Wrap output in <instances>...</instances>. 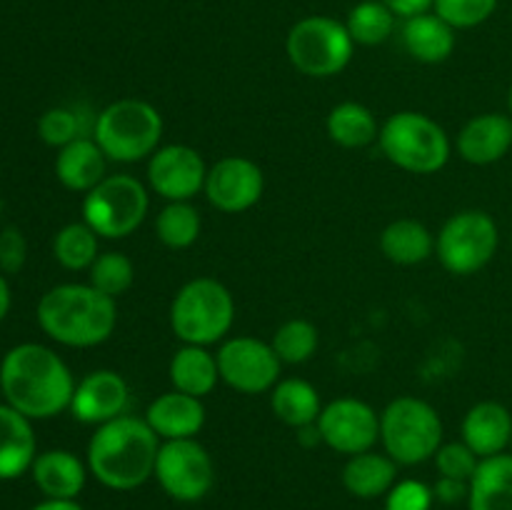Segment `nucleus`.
I'll list each match as a JSON object with an SVG mask.
<instances>
[{
  "mask_svg": "<svg viewBox=\"0 0 512 510\" xmlns=\"http://www.w3.org/2000/svg\"><path fill=\"white\" fill-rule=\"evenodd\" d=\"M395 23H398V15L383 0H363L348 13L345 28L355 45L373 48V45H383L395 33Z\"/></svg>",
  "mask_w": 512,
  "mask_h": 510,
  "instance_id": "obj_30",
  "label": "nucleus"
},
{
  "mask_svg": "<svg viewBox=\"0 0 512 510\" xmlns=\"http://www.w3.org/2000/svg\"><path fill=\"white\" fill-rule=\"evenodd\" d=\"M200 228H203V220L190 200L165 203V208L155 218V235L170 250L190 248L200 238Z\"/></svg>",
  "mask_w": 512,
  "mask_h": 510,
  "instance_id": "obj_31",
  "label": "nucleus"
},
{
  "mask_svg": "<svg viewBox=\"0 0 512 510\" xmlns=\"http://www.w3.org/2000/svg\"><path fill=\"white\" fill-rule=\"evenodd\" d=\"M500 0H435L433 13L455 30H470L493 18Z\"/></svg>",
  "mask_w": 512,
  "mask_h": 510,
  "instance_id": "obj_35",
  "label": "nucleus"
},
{
  "mask_svg": "<svg viewBox=\"0 0 512 510\" xmlns=\"http://www.w3.org/2000/svg\"><path fill=\"white\" fill-rule=\"evenodd\" d=\"M25 258H28L25 235L20 233L15 225H8V228L0 233V270H3L5 275L20 273L25 265Z\"/></svg>",
  "mask_w": 512,
  "mask_h": 510,
  "instance_id": "obj_39",
  "label": "nucleus"
},
{
  "mask_svg": "<svg viewBox=\"0 0 512 510\" xmlns=\"http://www.w3.org/2000/svg\"><path fill=\"white\" fill-rule=\"evenodd\" d=\"M215 358H218L220 380L245 395L270 393L283 370L273 345L253 338V335L225 338Z\"/></svg>",
  "mask_w": 512,
  "mask_h": 510,
  "instance_id": "obj_12",
  "label": "nucleus"
},
{
  "mask_svg": "<svg viewBox=\"0 0 512 510\" xmlns=\"http://www.w3.org/2000/svg\"><path fill=\"white\" fill-rule=\"evenodd\" d=\"M30 510H83V505L78 500H55V498H45L43 503L33 505Z\"/></svg>",
  "mask_w": 512,
  "mask_h": 510,
  "instance_id": "obj_42",
  "label": "nucleus"
},
{
  "mask_svg": "<svg viewBox=\"0 0 512 510\" xmlns=\"http://www.w3.org/2000/svg\"><path fill=\"white\" fill-rule=\"evenodd\" d=\"M380 443L398 465L433 460L443 445V420L423 398L400 395L380 413Z\"/></svg>",
  "mask_w": 512,
  "mask_h": 510,
  "instance_id": "obj_7",
  "label": "nucleus"
},
{
  "mask_svg": "<svg viewBox=\"0 0 512 510\" xmlns=\"http://www.w3.org/2000/svg\"><path fill=\"white\" fill-rule=\"evenodd\" d=\"M135 280V265L133 260L118 250H108L95 258V263L88 270V283L98 288L100 293L118 298L125 290H130Z\"/></svg>",
  "mask_w": 512,
  "mask_h": 510,
  "instance_id": "obj_34",
  "label": "nucleus"
},
{
  "mask_svg": "<svg viewBox=\"0 0 512 510\" xmlns=\"http://www.w3.org/2000/svg\"><path fill=\"white\" fill-rule=\"evenodd\" d=\"M270 408L280 423L290 428H305L318 423L323 413V400L318 388L303 378H280L270 390Z\"/></svg>",
  "mask_w": 512,
  "mask_h": 510,
  "instance_id": "obj_28",
  "label": "nucleus"
},
{
  "mask_svg": "<svg viewBox=\"0 0 512 510\" xmlns=\"http://www.w3.org/2000/svg\"><path fill=\"white\" fill-rule=\"evenodd\" d=\"M108 163L100 145L88 135H80L73 143L63 145L55 158V175L60 185L73 193H90L100 180L108 178Z\"/></svg>",
  "mask_w": 512,
  "mask_h": 510,
  "instance_id": "obj_21",
  "label": "nucleus"
},
{
  "mask_svg": "<svg viewBox=\"0 0 512 510\" xmlns=\"http://www.w3.org/2000/svg\"><path fill=\"white\" fill-rule=\"evenodd\" d=\"M143 418L160 440L195 438L205 425V405L203 398L168 390L148 405Z\"/></svg>",
  "mask_w": 512,
  "mask_h": 510,
  "instance_id": "obj_19",
  "label": "nucleus"
},
{
  "mask_svg": "<svg viewBox=\"0 0 512 510\" xmlns=\"http://www.w3.org/2000/svg\"><path fill=\"white\" fill-rule=\"evenodd\" d=\"M400 465L390 458L388 453L378 450H365V453L350 455L348 463L343 465V488L353 498L373 500L388 495V490L398 483Z\"/></svg>",
  "mask_w": 512,
  "mask_h": 510,
  "instance_id": "obj_23",
  "label": "nucleus"
},
{
  "mask_svg": "<svg viewBox=\"0 0 512 510\" xmlns=\"http://www.w3.org/2000/svg\"><path fill=\"white\" fill-rule=\"evenodd\" d=\"M270 345L278 353L280 363L303 365L308 360H313V355L318 353L320 333L315 328V323H310V320L290 318L278 325V330L270 338Z\"/></svg>",
  "mask_w": 512,
  "mask_h": 510,
  "instance_id": "obj_33",
  "label": "nucleus"
},
{
  "mask_svg": "<svg viewBox=\"0 0 512 510\" xmlns=\"http://www.w3.org/2000/svg\"><path fill=\"white\" fill-rule=\"evenodd\" d=\"M380 253L395 265H420L435 253V235L413 218H398L380 233Z\"/></svg>",
  "mask_w": 512,
  "mask_h": 510,
  "instance_id": "obj_27",
  "label": "nucleus"
},
{
  "mask_svg": "<svg viewBox=\"0 0 512 510\" xmlns=\"http://www.w3.org/2000/svg\"><path fill=\"white\" fill-rule=\"evenodd\" d=\"M320 440L340 455H358L380 443V415L360 398H335L323 405L318 418Z\"/></svg>",
  "mask_w": 512,
  "mask_h": 510,
  "instance_id": "obj_13",
  "label": "nucleus"
},
{
  "mask_svg": "<svg viewBox=\"0 0 512 510\" xmlns=\"http://www.w3.org/2000/svg\"><path fill=\"white\" fill-rule=\"evenodd\" d=\"M30 473H33L35 485L45 498L75 500L83 493L90 470L88 463H83L75 453L55 448L35 455Z\"/></svg>",
  "mask_w": 512,
  "mask_h": 510,
  "instance_id": "obj_20",
  "label": "nucleus"
},
{
  "mask_svg": "<svg viewBox=\"0 0 512 510\" xmlns=\"http://www.w3.org/2000/svg\"><path fill=\"white\" fill-rule=\"evenodd\" d=\"M265 190V175L255 160L245 155H225L208 168L205 198L215 210L238 215L258 205Z\"/></svg>",
  "mask_w": 512,
  "mask_h": 510,
  "instance_id": "obj_14",
  "label": "nucleus"
},
{
  "mask_svg": "<svg viewBox=\"0 0 512 510\" xmlns=\"http://www.w3.org/2000/svg\"><path fill=\"white\" fill-rule=\"evenodd\" d=\"M435 468L443 478H455L470 483V478L478 470L480 458L463 443V440H453V443H443L435 453Z\"/></svg>",
  "mask_w": 512,
  "mask_h": 510,
  "instance_id": "obj_37",
  "label": "nucleus"
},
{
  "mask_svg": "<svg viewBox=\"0 0 512 510\" xmlns=\"http://www.w3.org/2000/svg\"><path fill=\"white\" fill-rule=\"evenodd\" d=\"M403 45L410 58L418 63H445L455 50V28L445 23L438 13L428 10V13L405 20Z\"/></svg>",
  "mask_w": 512,
  "mask_h": 510,
  "instance_id": "obj_24",
  "label": "nucleus"
},
{
  "mask_svg": "<svg viewBox=\"0 0 512 510\" xmlns=\"http://www.w3.org/2000/svg\"><path fill=\"white\" fill-rule=\"evenodd\" d=\"M98 240L100 235L85 220L68 223L55 233L53 255L65 270H90V265L100 255Z\"/></svg>",
  "mask_w": 512,
  "mask_h": 510,
  "instance_id": "obj_32",
  "label": "nucleus"
},
{
  "mask_svg": "<svg viewBox=\"0 0 512 510\" xmlns=\"http://www.w3.org/2000/svg\"><path fill=\"white\" fill-rule=\"evenodd\" d=\"M378 145L395 168L433 175L448 165L453 143L438 120L418 110H400L380 125Z\"/></svg>",
  "mask_w": 512,
  "mask_h": 510,
  "instance_id": "obj_6",
  "label": "nucleus"
},
{
  "mask_svg": "<svg viewBox=\"0 0 512 510\" xmlns=\"http://www.w3.org/2000/svg\"><path fill=\"white\" fill-rule=\"evenodd\" d=\"M168 378L173 383V390L205 398V395L213 393L220 380L218 358L203 345H183L170 358Z\"/></svg>",
  "mask_w": 512,
  "mask_h": 510,
  "instance_id": "obj_26",
  "label": "nucleus"
},
{
  "mask_svg": "<svg viewBox=\"0 0 512 510\" xmlns=\"http://www.w3.org/2000/svg\"><path fill=\"white\" fill-rule=\"evenodd\" d=\"M10 310V285L8 280H5V275L0 273V323H3V318L8 315Z\"/></svg>",
  "mask_w": 512,
  "mask_h": 510,
  "instance_id": "obj_43",
  "label": "nucleus"
},
{
  "mask_svg": "<svg viewBox=\"0 0 512 510\" xmlns=\"http://www.w3.org/2000/svg\"><path fill=\"white\" fill-rule=\"evenodd\" d=\"M468 510H512V453L480 458L470 478Z\"/></svg>",
  "mask_w": 512,
  "mask_h": 510,
  "instance_id": "obj_25",
  "label": "nucleus"
},
{
  "mask_svg": "<svg viewBox=\"0 0 512 510\" xmlns=\"http://www.w3.org/2000/svg\"><path fill=\"white\" fill-rule=\"evenodd\" d=\"M510 450H512V443H510Z\"/></svg>",
  "mask_w": 512,
  "mask_h": 510,
  "instance_id": "obj_45",
  "label": "nucleus"
},
{
  "mask_svg": "<svg viewBox=\"0 0 512 510\" xmlns=\"http://www.w3.org/2000/svg\"><path fill=\"white\" fill-rule=\"evenodd\" d=\"M160 443L145 418L125 413L95 428L85 463L100 485L128 493L153 478Z\"/></svg>",
  "mask_w": 512,
  "mask_h": 510,
  "instance_id": "obj_2",
  "label": "nucleus"
},
{
  "mask_svg": "<svg viewBox=\"0 0 512 510\" xmlns=\"http://www.w3.org/2000/svg\"><path fill=\"white\" fill-rule=\"evenodd\" d=\"M150 208L148 188L128 173L108 175L83 195V220L105 240L133 235Z\"/></svg>",
  "mask_w": 512,
  "mask_h": 510,
  "instance_id": "obj_10",
  "label": "nucleus"
},
{
  "mask_svg": "<svg viewBox=\"0 0 512 510\" xmlns=\"http://www.w3.org/2000/svg\"><path fill=\"white\" fill-rule=\"evenodd\" d=\"M0 390L8 405L30 420H48L70 410L75 378L55 350L40 343H20L0 363Z\"/></svg>",
  "mask_w": 512,
  "mask_h": 510,
  "instance_id": "obj_1",
  "label": "nucleus"
},
{
  "mask_svg": "<svg viewBox=\"0 0 512 510\" xmlns=\"http://www.w3.org/2000/svg\"><path fill=\"white\" fill-rule=\"evenodd\" d=\"M285 53L298 73L308 78H333L353 60L355 40L338 18L308 15L290 28Z\"/></svg>",
  "mask_w": 512,
  "mask_h": 510,
  "instance_id": "obj_8",
  "label": "nucleus"
},
{
  "mask_svg": "<svg viewBox=\"0 0 512 510\" xmlns=\"http://www.w3.org/2000/svg\"><path fill=\"white\" fill-rule=\"evenodd\" d=\"M38 325L55 343L95 348L115 333L118 305L90 283H63L40 298Z\"/></svg>",
  "mask_w": 512,
  "mask_h": 510,
  "instance_id": "obj_3",
  "label": "nucleus"
},
{
  "mask_svg": "<svg viewBox=\"0 0 512 510\" xmlns=\"http://www.w3.org/2000/svg\"><path fill=\"white\" fill-rule=\"evenodd\" d=\"M508 113H510V118H512V83H510V90H508Z\"/></svg>",
  "mask_w": 512,
  "mask_h": 510,
  "instance_id": "obj_44",
  "label": "nucleus"
},
{
  "mask_svg": "<svg viewBox=\"0 0 512 510\" xmlns=\"http://www.w3.org/2000/svg\"><path fill=\"white\" fill-rule=\"evenodd\" d=\"M458 155L470 165H493L512 150L510 113H480L458 133Z\"/></svg>",
  "mask_w": 512,
  "mask_h": 510,
  "instance_id": "obj_17",
  "label": "nucleus"
},
{
  "mask_svg": "<svg viewBox=\"0 0 512 510\" xmlns=\"http://www.w3.org/2000/svg\"><path fill=\"white\" fill-rule=\"evenodd\" d=\"M235 320V298L220 280H188L170 303V328L183 345L223 343Z\"/></svg>",
  "mask_w": 512,
  "mask_h": 510,
  "instance_id": "obj_5",
  "label": "nucleus"
},
{
  "mask_svg": "<svg viewBox=\"0 0 512 510\" xmlns=\"http://www.w3.org/2000/svg\"><path fill=\"white\" fill-rule=\"evenodd\" d=\"M468 493H470V483L465 480H455V478H443L440 475L433 485V495L438 503L443 505H458V503H468Z\"/></svg>",
  "mask_w": 512,
  "mask_h": 510,
  "instance_id": "obj_40",
  "label": "nucleus"
},
{
  "mask_svg": "<svg viewBox=\"0 0 512 510\" xmlns=\"http://www.w3.org/2000/svg\"><path fill=\"white\" fill-rule=\"evenodd\" d=\"M325 130L335 145L348 150L368 148L380 135V125L373 110L363 103H355V100L335 105L325 120Z\"/></svg>",
  "mask_w": 512,
  "mask_h": 510,
  "instance_id": "obj_29",
  "label": "nucleus"
},
{
  "mask_svg": "<svg viewBox=\"0 0 512 510\" xmlns=\"http://www.w3.org/2000/svg\"><path fill=\"white\" fill-rule=\"evenodd\" d=\"M208 165L203 155L183 143L160 145L148 158V185L168 203L193 200L203 193Z\"/></svg>",
  "mask_w": 512,
  "mask_h": 510,
  "instance_id": "obj_15",
  "label": "nucleus"
},
{
  "mask_svg": "<svg viewBox=\"0 0 512 510\" xmlns=\"http://www.w3.org/2000/svg\"><path fill=\"white\" fill-rule=\"evenodd\" d=\"M463 443L478 458L508 453L512 443V413L498 400H480L465 413L460 425Z\"/></svg>",
  "mask_w": 512,
  "mask_h": 510,
  "instance_id": "obj_18",
  "label": "nucleus"
},
{
  "mask_svg": "<svg viewBox=\"0 0 512 510\" xmlns=\"http://www.w3.org/2000/svg\"><path fill=\"white\" fill-rule=\"evenodd\" d=\"M153 478L178 503H198L215 485L213 455L195 438L163 440Z\"/></svg>",
  "mask_w": 512,
  "mask_h": 510,
  "instance_id": "obj_11",
  "label": "nucleus"
},
{
  "mask_svg": "<svg viewBox=\"0 0 512 510\" xmlns=\"http://www.w3.org/2000/svg\"><path fill=\"white\" fill-rule=\"evenodd\" d=\"M130 388L118 370H93L75 383L70 413L78 423L103 425L128 413Z\"/></svg>",
  "mask_w": 512,
  "mask_h": 510,
  "instance_id": "obj_16",
  "label": "nucleus"
},
{
  "mask_svg": "<svg viewBox=\"0 0 512 510\" xmlns=\"http://www.w3.org/2000/svg\"><path fill=\"white\" fill-rule=\"evenodd\" d=\"M390 10H393L398 18H413V15L428 13L430 8L435 5V0H383Z\"/></svg>",
  "mask_w": 512,
  "mask_h": 510,
  "instance_id": "obj_41",
  "label": "nucleus"
},
{
  "mask_svg": "<svg viewBox=\"0 0 512 510\" xmlns=\"http://www.w3.org/2000/svg\"><path fill=\"white\" fill-rule=\"evenodd\" d=\"M500 248L498 223L490 213L478 208L450 215L435 238V253L450 275L468 278L480 273Z\"/></svg>",
  "mask_w": 512,
  "mask_h": 510,
  "instance_id": "obj_9",
  "label": "nucleus"
},
{
  "mask_svg": "<svg viewBox=\"0 0 512 510\" xmlns=\"http://www.w3.org/2000/svg\"><path fill=\"white\" fill-rule=\"evenodd\" d=\"M35 455L38 443L28 415L8 403L0 405V480L20 478L33 468Z\"/></svg>",
  "mask_w": 512,
  "mask_h": 510,
  "instance_id": "obj_22",
  "label": "nucleus"
},
{
  "mask_svg": "<svg viewBox=\"0 0 512 510\" xmlns=\"http://www.w3.org/2000/svg\"><path fill=\"white\" fill-rule=\"evenodd\" d=\"M433 485L423 480H398L385 495V510H433Z\"/></svg>",
  "mask_w": 512,
  "mask_h": 510,
  "instance_id": "obj_38",
  "label": "nucleus"
},
{
  "mask_svg": "<svg viewBox=\"0 0 512 510\" xmlns=\"http://www.w3.org/2000/svg\"><path fill=\"white\" fill-rule=\"evenodd\" d=\"M93 140L110 163L148 160L163 140V115L148 100L120 98L95 115Z\"/></svg>",
  "mask_w": 512,
  "mask_h": 510,
  "instance_id": "obj_4",
  "label": "nucleus"
},
{
  "mask_svg": "<svg viewBox=\"0 0 512 510\" xmlns=\"http://www.w3.org/2000/svg\"><path fill=\"white\" fill-rule=\"evenodd\" d=\"M38 135L43 143L53 145V148H63V145L73 143L80 138V118L75 110L70 108H50L40 115L38 120Z\"/></svg>",
  "mask_w": 512,
  "mask_h": 510,
  "instance_id": "obj_36",
  "label": "nucleus"
}]
</instances>
